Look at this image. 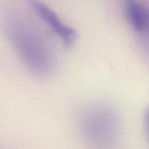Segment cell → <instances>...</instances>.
<instances>
[{"instance_id": "6da1fadb", "label": "cell", "mask_w": 149, "mask_h": 149, "mask_svg": "<svg viewBox=\"0 0 149 149\" xmlns=\"http://www.w3.org/2000/svg\"><path fill=\"white\" fill-rule=\"evenodd\" d=\"M4 26L7 38L23 63L37 75L49 74L55 66V53L41 28L18 10L6 14Z\"/></svg>"}, {"instance_id": "7a4b0ae2", "label": "cell", "mask_w": 149, "mask_h": 149, "mask_svg": "<svg viewBox=\"0 0 149 149\" xmlns=\"http://www.w3.org/2000/svg\"><path fill=\"white\" fill-rule=\"evenodd\" d=\"M79 123L83 135L97 146H109L118 137V113L108 103H95L86 107L80 115Z\"/></svg>"}, {"instance_id": "3957f363", "label": "cell", "mask_w": 149, "mask_h": 149, "mask_svg": "<svg viewBox=\"0 0 149 149\" xmlns=\"http://www.w3.org/2000/svg\"><path fill=\"white\" fill-rule=\"evenodd\" d=\"M30 7L66 45H71L77 39V32L63 21L52 9L38 1L30 2Z\"/></svg>"}, {"instance_id": "277c9868", "label": "cell", "mask_w": 149, "mask_h": 149, "mask_svg": "<svg viewBox=\"0 0 149 149\" xmlns=\"http://www.w3.org/2000/svg\"><path fill=\"white\" fill-rule=\"evenodd\" d=\"M123 8L132 29L143 35H149V7L135 0H127Z\"/></svg>"}, {"instance_id": "5b68a950", "label": "cell", "mask_w": 149, "mask_h": 149, "mask_svg": "<svg viewBox=\"0 0 149 149\" xmlns=\"http://www.w3.org/2000/svg\"><path fill=\"white\" fill-rule=\"evenodd\" d=\"M143 125L145 133L149 143V106L146 108L143 114Z\"/></svg>"}]
</instances>
